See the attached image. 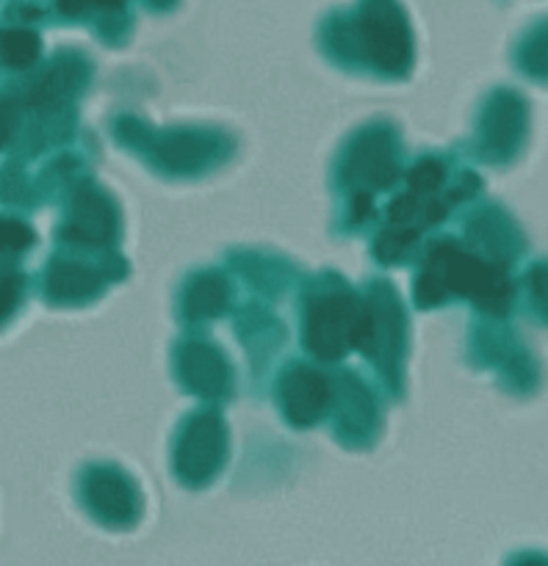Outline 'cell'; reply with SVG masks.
Instances as JSON below:
<instances>
[{"label":"cell","instance_id":"6","mask_svg":"<svg viewBox=\"0 0 548 566\" xmlns=\"http://www.w3.org/2000/svg\"><path fill=\"white\" fill-rule=\"evenodd\" d=\"M358 352L374 365L382 387L393 398H402L407 313H404L396 287L387 280H369V285L360 287Z\"/></svg>","mask_w":548,"mask_h":566},{"label":"cell","instance_id":"3","mask_svg":"<svg viewBox=\"0 0 548 566\" xmlns=\"http://www.w3.org/2000/svg\"><path fill=\"white\" fill-rule=\"evenodd\" d=\"M402 138L391 122H371L343 142L332 166L341 205V230H363L374 213V197L402 180Z\"/></svg>","mask_w":548,"mask_h":566},{"label":"cell","instance_id":"10","mask_svg":"<svg viewBox=\"0 0 548 566\" xmlns=\"http://www.w3.org/2000/svg\"><path fill=\"white\" fill-rule=\"evenodd\" d=\"M59 241L94 249H114V243L120 241V208L92 177L81 175L72 182Z\"/></svg>","mask_w":548,"mask_h":566},{"label":"cell","instance_id":"7","mask_svg":"<svg viewBox=\"0 0 548 566\" xmlns=\"http://www.w3.org/2000/svg\"><path fill=\"white\" fill-rule=\"evenodd\" d=\"M66 254L53 258L50 269L44 271V296L55 304H81L94 302L103 296L111 282L127 274V265L114 249L77 247L64 243Z\"/></svg>","mask_w":548,"mask_h":566},{"label":"cell","instance_id":"5","mask_svg":"<svg viewBox=\"0 0 548 566\" xmlns=\"http://www.w3.org/2000/svg\"><path fill=\"white\" fill-rule=\"evenodd\" d=\"M360 291L335 271H321L304 285L302 346L321 363H338L358 352Z\"/></svg>","mask_w":548,"mask_h":566},{"label":"cell","instance_id":"20","mask_svg":"<svg viewBox=\"0 0 548 566\" xmlns=\"http://www.w3.org/2000/svg\"><path fill=\"white\" fill-rule=\"evenodd\" d=\"M22 296V276L20 274H0V324L11 318Z\"/></svg>","mask_w":548,"mask_h":566},{"label":"cell","instance_id":"19","mask_svg":"<svg viewBox=\"0 0 548 566\" xmlns=\"http://www.w3.org/2000/svg\"><path fill=\"white\" fill-rule=\"evenodd\" d=\"M33 247V230L22 221L0 219V252H22Z\"/></svg>","mask_w":548,"mask_h":566},{"label":"cell","instance_id":"16","mask_svg":"<svg viewBox=\"0 0 548 566\" xmlns=\"http://www.w3.org/2000/svg\"><path fill=\"white\" fill-rule=\"evenodd\" d=\"M42 53V42L28 28H9L0 31V61L14 70H28Z\"/></svg>","mask_w":548,"mask_h":566},{"label":"cell","instance_id":"15","mask_svg":"<svg viewBox=\"0 0 548 566\" xmlns=\"http://www.w3.org/2000/svg\"><path fill=\"white\" fill-rule=\"evenodd\" d=\"M232 304V285L221 271H194L177 291V318L186 326L208 324L221 318Z\"/></svg>","mask_w":548,"mask_h":566},{"label":"cell","instance_id":"22","mask_svg":"<svg viewBox=\"0 0 548 566\" xmlns=\"http://www.w3.org/2000/svg\"><path fill=\"white\" fill-rule=\"evenodd\" d=\"M125 0H86V9L89 6H97V9H120Z\"/></svg>","mask_w":548,"mask_h":566},{"label":"cell","instance_id":"17","mask_svg":"<svg viewBox=\"0 0 548 566\" xmlns=\"http://www.w3.org/2000/svg\"><path fill=\"white\" fill-rule=\"evenodd\" d=\"M518 66L524 75L537 77V81H548V25L520 42Z\"/></svg>","mask_w":548,"mask_h":566},{"label":"cell","instance_id":"12","mask_svg":"<svg viewBox=\"0 0 548 566\" xmlns=\"http://www.w3.org/2000/svg\"><path fill=\"white\" fill-rule=\"evenodd\" d=\"M172 363H175L177 385L192 396L205 398V401H230L232 398L236 379H232L230 359L216 343L205 340V337H186L175 346Z\"/></svg>","mask_w":548,"mask_h":566},{"label":"cell","instance_id":"11","mask_svg":"<svg viewBox=\"0 0 548 566\" xmlns=\"http://www.w3.org/2000/svg\"><path fill=\"white\" fill-rule=\"evenodd\" d=\"M332 434L347 448H371L382 431V412L374 390L354 374L341 368L332 376Z\"/></svg>","mask_w":548,"mask_h":566},{"label":"cell","instance_id":"23","mask_svg":"<svg viewBox=\"0 0 548 566\" xmlns=\"http://www.w3.org/2000/svg\"><path fill=\"white\" fill-rule=\"evenodd\" d=\"M149 3H153L155 9H169V6L175 3V0H149Z\"/></svg>","mask_w":548,"mask_h":566},{"label":"cell","instance_id":"14","mask_svg":"<svg viewBox=\"0 0 548 566\" xmlns=\"http://www.w3.org/2000/svg\"><path fill=\"white\" fill-rule=\"evenodd\" d=\"M275 398L286 423L297 429L316 426L330 412L332 376L304 363H291L275 381Z\"/></svg>","mask_w":548,"mask_h":566},{"label":"cell","instance_id":"13","mask_svg":"<svg viewBox=\"0 0 548 566\" xmlns=\"http://www.w3.org/2000/svg\"><path fill=\"white\" fill-rule=\"evenodd\" d=\"M81 501L105 525H131L138 517V490L116 464H86L81 470Z\"/></svg>","mask_w":548,"mask_h":566},{"label":"cell","instance_id":"4","mask_svg":"<svg viewBox=\"0 0 548 566\" xmlns=\"http://www.w3.org/2000/svg\"><path fill=\"white\" fill-rule=\"evenodd\" d=\"M111 136L142 155L166 177H199L219 169L236 153V138L216 127H166L155 130L133 114L111 119Z\"/></svg>","mask_w":548,"mask_h":566},{"label":"cell","instance_id":"9","mask_svg":"<svg viewBox=\"0 0 548 566\" xmlns=\"http://www.w3.org/2000/svg\"><path fill=\"white\" fill-rule=\"evenodd\" d=\"M529 133V108L520 94L513 88H496L482 103L476 116L474 155L485 164L504 166L518 158Z\"/></svg>","mask_w":548,"mask_h":566},{"label":"cell","instance_id":"18","mask_svg":"<svg viewBox=\"0 0 548 566\" xmlns=\"http://www.w3.org/2000/svg\"><path fill=\"white\" fill-rule=\"evenodd\" d=\"M524 287L531 315L542 321V324H548V260H540V263H535L526 271Z\"/></svg>","mask_w":548,"mask_h":566},{"label":"cell","instance_id":"8","mask_svg":"<svg viewBox=\"0 0 548 566\" xmlns=\"http://www.w3.org/2000/svg\"><path fill=\"white\" fill-rule=\"evenodd\" d=\"M227 462V423L216 409H194L177 423L172 470L186 486H205Z\"/></svg>","mask_w":548,"mask_h":566},{"label":"cell","instance_id":"1","mask_svg":"<svg viewBox=\"0 0 548 566\" xmlns=\"http://www.w3.org/2000/svg\"><path fill=\"white\" fill-rule=\"evenodd\" d=\"M413 296L421 310L441 307L454 298H468L493 318H504L513 307L515 285L509 265L485 258L468 241L435 238L421 254Z\"/></svg>","mask_w":548,"mask_h":566},{"label":"cell","instance_id":"2","mask_svg":"<svg viewBox=\"0 0 548 566\" xmlns=\"http://www.w3.org/2000/svg\"><path fill=\"white\" fill-rule=\"evenodd\" d=\"M321 48L335 64L369 66L387 81H402L413 66V33L396 0H363L352 22L338 20L321 31Z\"/></svg>","mask_w":548,"mask_h":566},{"label":"cell","instance_id":"21","mask_svg":"<svg viewBox=\"0 0 548 566\" xmlns=\"http://www.w3.org/2000/svg\"><path fill=\"white\" fill-rule=\"evenodd\" d=\"M14 127H17V105L14 99L9 97H0V149L9 144V138L14 136Z\"/></svg>","mask_w":548,"mask_h":566}]
</instances>
